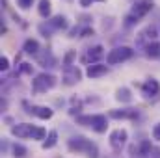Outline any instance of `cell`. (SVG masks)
Listing matches in <instances>:
<instances>
[{"label": "cell", "instance_id": "obj_2", "mask_svg": "<svg viewBox=\"0 0 160 158\" xmlns=\"http://www.w3.org/2000/svg\"><path fill=\"white\" fill-rule=\"evenodd\" d=\"M77 123L78 125H84V126H91L95 132L102 134L106 132L108 128V121H106V116L102 114H95V116H78L77 117Z\"/></svg>", "mask_w": 160, "mask_h": 158}, {"label": "cell", "instance_id": "obj_23", "mask_svg": "<svg viewBox=\"0 0 160 158\" xmlns=\"http://www.w3.org/2000/svg\"><path fill=\"white\" fill-rule=\"evenodd\" d=\"M26 153H28V151H26L24 145H21V143H15V145H13V156L15 158H24Z\"/></svg>", "mask_w": 160, "mask_h": 158}, {"label": "cell", "instance_id": "obj_11", "mask_svg": "<svg viewBox=\"0 0 160 158\" xmlns=\"http://www.w3.org/2000/svg\"><path fill=\"white\" fill-rule=\"evenodd\" d=\"M32 128H34V125L19 123V125L11 126V134L17 136V138H32Z\"/></svg>", "mask_w": 160, "mask_h": 158}, {"label": "cell", "instance_id": "obj_12", "mask_svg": "<svg viewBox=\"0 0 160 158\" xmlns=\"http://www.w3.org/2000/svg\"><path fill=\"white\" fill-rule=\"evenodd\" d=\"M112 119H136L138 117V110L134 108H125V110H110L108 114Z\"/></svg>", "mask_w": 160, "mask_h": 158}, {"label": "cell", "instance_id": "obj_25", "mask_svg": "<svg viewBox=\"0 0 160 158\" xmlns=\"http://www.w3.org/2000/svg\"><path fill=\"white\" fill-rule=\"evenodd\" d=\"M39 32L45 36V37H50L52 36V30H50V26L45 22V24H39Z\"/></svg>", "mask_w": 160, "mask_h": 158}, {"label": "cell", "instance_id": "obj_31", "mask_svg": "<svg viewBox=\"0 0 160 158\" xmlns=\"http://www.w3.org/2000/svg\"><path fill=\"white\" fill-rule=\"evenodd\" d=\"M78 34H80V37H88V36H93V28H84V30H80Z\"/></svg>", "mask_w": 160, "mask_h": 158}, {"label": "cell", "instance_id": "obj_20", "mask_svg": "<svg viewBox=\"0 0 160 158\" xmlns=\"http://www.w3.org/2000/svg\"><path fill=\"white\" fill-rule=\"evenodd\" d=\"M56 141H58V132H56V130H50L48 136H47L45 141H43V149H52V147L56 145Z\"/></svg>", "mask_w": 160, "mask_h": 158}, {"label": "cell", "instance_id": "obj_10", "mask_svg": "<svg viewBox=\"0 0 160 158\" xmlns=\"http://www.w3.org/2000/svg\"><path fill=\"white\" fill-rule=\"evenodd\" d=\"M106 73H108L106 63H93V65H88V69H86V75L89 78H99V77H104Z\"/></svg>", "mask_w": 160, "mask_h": 158}, {"label": "cell", "instance_id": "obj_30", "mask_svg": "<svg viewBox=\"0 0 160 158\" xmlns=\"http://www.w3.org/2000/svg\"><path fill=\"white\" fill-rule=\"evenodd\" d=\"M153 138L160 141V123H157V125L153 126Z\"/></svg>", "mask_w": 160, "mask_h": 158}, {"label": "cell", "instance_id": "obj_18", "mask_svg": "<svg viewBox=\"0 0 160 158\" xmlns=\"http://www.w3.org/2000/svg\"><path fill=\"white\" fill-rule=\"evenodd\" d=\"M38 11H39V15H41V17L48 19V17H50V11H52V4H50V0H39Z\"/></svg>", "mask_w": 160, "mask_h": 158}, {"label": "cell", "instance_id": "obj_19", "mask_svg": "<svg viewBox=\"0 0 160 158\" xmlns=\"http://www.w3.org/2000/svg\"><path fill=\"white\" fill-rule=\"evenodd\" d=\"M116 99H118L119 102H130V101H132V93H130L128 87H119V89L116 91Z\"/></svg>", "mask_w": 160, "mask_h": 158}, {"label": "cell", "instance_id": "obj_15", "mask_svg": "<svg viewBox=\"0 0 160 158\" xmlns=\"http://www.w3.org/2000/svg\"><path fill=\"white\" fill-rule=\"evenodd\" d=\"M28 114H34V116H38L39 119H50L54 112H52L48 106H32V108L28 110Z\"/></svg>", "mask_w": 160, "mask_h": 158}, {"label": "cell", "instance_id": "obj_9", "mask_svg": "<svg viewBox=\"0 0 160 158\" xmlns=\"http://www.w3.org/2000/svg\"><path fill=\"white\" fill-rule=\"evenodd\" d=\"M142 93L149 99V97H157L160 93V84L157 78H147L142 86Z\"/></svg>", "mask_w": 160, "mask_h": 158}, {"label": "cell", "instance_id": "obj_22", "mask_svg": "<svg viewBox=\"0 0 160 158\" xmlns=\"http://www.w3.org/2000/svg\"><path fill=\"white\" fill-rule=\"evenodd\" d=\"M151 153H153V145H151V141H149V140H143V141L140 143V155L147 156V155H151Z\"/></svg>", "mask_w": 160, "mask_h": 158}, {"label": "cell", "instance_id": "obj_24", "mask_svg": "<svg viewBox=\"0 0 160 158\" xmlns=\"http://www.w3.org/2000/svg\"><path fill=\"white\" fill-rule=\"evenodd\" d=\"M140 22V19L134 15V13H128L127 17H125V26H134V24H138Z\"/></svg>", "mask_w": 160, "mask_h": 158}, {"label": "cell", "instance_id": "obj_32", "mask_svg": "<svg viewBox=\"0 0 160 158\" xmlns=\"http://www.w3.org/2000/svg\"><path fill=\"white\" fill-rule=\"evenodd\" d=\"M73 58H75V52H69L67 56H65V67H69V65H73L71 62H73Z\"/></svg>", "mask_w": 160, "mask_h": 158}, {"label": "cell", "instance_id": "obj_34", "mask_svg": "<svg viewBox=\"0 0 160 158\" xmlns=\"http://www.w3.org/2000/svg\"><path fill=\"white\" fill-rule=\"evenodd\" d=\"M153 158H160V149H153Z\"/></svg>", "mask_w": 160, "mask_h": 158}, {"label": "cell", "instance_id": "obj_6", "mask_svg": "<svg viewBox=\"0 0 160 158\" xmlns=\"http://www.w3.org/2000/svg\"><path fill=\"white\" fill-rule=\"evenodd\" d=\"M127 138H128L127 130H123V128L114 130V132L110 134V145H112V149H114V151H121L123 145L127 143Z\"/></svg>", "mask_w": 160, "mask_h": 158}, {"label": "cell", "instance_id": "obj_4", "mask_svg": "<svg viewBox=\"0 0 160 158\" xmlns=\"http://www.w3.org/2000/svg\"><path fill=\"white\" fill-rule=\"evenodd\" d=\"M56 86V77L50 73H39L36 78L32 80V89L34 93H47Z\"/></svg>", "mask_w": 160, "mask_h": 158}, {"label": "cell", "instance_id": "obj_17", "mask_svg": "<svg viewBox=\"0 0 160 158\" xmlns=\"http://www.w3.org/2000/svg\"><path fill=\"white\" fill-rule=\"evenodd\" d=\"M145 56L147 58H158L160 56V45L157 41H149L145 45Z\"/></svg>", "mask_w": 160, "mask_h": 158}, {"label": "cell", "instance_id": "obj_28", "mask_svg": "<svg viewBox=\"0 0 160 158\" xmlns=\"http://www.w3.org/2000/svg\"><path fill=\"white\" fill-rule=\"evenodd\" d=\"M143 36H147L149 39H155V37H157V30H155V28L151 26V28H147V30L143 32Z\"/></svg>", "mask_w": 160, "mask_h": 158}, {"label": "cell", "instance_id": "obj_16", "mask_svg": "<svg viewBox=\"0 0 160 158\" xmlns=\"http://www.w3.org/2000/svg\"><path fill=\"white\" fill-rule=\"evenodd\" d=\"M22 50L24 54H30V56H38L39 54V43L36 39H26L22 45Z\"/></svg>", "mask_w": 160, "mask_h": 158}, {"label": "cell", "instance_id": "obj_7", "mask_svg": "<svg viewBox=\"0 0 160 158\" xmlns=\"http://www.w3.org/2000/svg\"><path fill=\"white\" fill-rule=\"evenodd\" d=\"M153 7H155V2H153V0H138V2L132 6L130 13H134L138 19H142V17H145Z\"/></svg>", "mask_w": 160, "mask_h": 158}, {"label": "cell", "instance_id": "obj_27", "mask_svg": "<svg viewBox=\"0 0 160 158\" xmlns=\"http://www.w3.org/2000/svg\"><path fill=\"white\" fill-rule=\"evenodd\" d=\"M17 4H19V7H22V9H28V7H32L34 0H17Z\"/></svg>", "mask_w": 160, "mask_h": 158}, {"label": "cell", "instance_id": "obj_5", "mask_svg": "<svg viewBox=\"0 0 160 158\" xmlns=\"http://www.w3.org/2000/svg\"><path fill=\"white\" fill-rule=\"evenodd\" d=\"M102 56H104V47H102V45H95V47H91V48L86 50V54L82 56V62H84V63H89V65L101 63L99 60H101Z\"/></svg>", "mask_w": 160, "mask_h": 158}, {"label": "cell", "instance_id": "obj_13", "mask_svg": "<svg viewBox=\"0 0 160 158\" xmlns=\"http://www.w3.org/2000/svg\"><path fill=\"white\" fill-rule=\"evenodd\" d=\"M47 24L50 26V30L52 32H60V30H65L69 24H67V19L63 17V15H56V17H52V19H48L47 21Z\"/></svg>", "mask_w": 160, "mask_h": 158}, {"label": "cell", "instance_id": "obj_21", "mask_svg": "<svg viewBox=\"0 0 160 158\" xmlns=\"http://www.w3.org/2000/svg\"><path fill=\"white\" fill-rule=\"evenodd\" d=\"M45 138H47V130L43 126H36L34 125V128H32V140H45Z\"/></svg>", "mask_w": 160, "mask_h": 158}, {"label": "cell", "instance_id": "obj_3", "mask_svg": "<svg viewBox=\"0 0 160 158\" xmlns=\"http://www.w3.org/2000/svg\"><path fill=\"white\" fill-rule=\"evenodd\" d=\"M132 56H134V50H132L130 47H127V45H121V47H116V48H112V50L108 52L106 63H108V65H118L121 62L130 60Z\"/></svg>", "mask_w": 160, "mask_h": 158}, {"label": "cell", "instance_id": "obj_1", "mask_svg": "<svg viewBox=\"0 0 160 158\" xmlns=\"http://www.w3.org/2000/svg\"><path fill=\"white\" fill-rule=\"evenodd\" d=\"M67 147L69 151L73 153H84L88 158H99V147L95 143H91L88 138L84 136H75L67 141Z\"/></svg>", "mask_w": 160, "mask_h": 158}, {"label": "cell", "instance_id": "obj_14", "mask_svg": "<svg viewBox=\"0 0 160 158\" xmlns=\"http://www.w3.org/2000/svg\"><path fill=\"white\" fill-rule=\"evenodd\" d=\"M38 63L41 67H56V58L50 54V50H45L43 54H38Z\"/></svg>", "mask_w": 160, "mask_h": 158}, {"label": "cell", "instance_id": "obj_8", "mask_svg": "<svg viewBox=\"0 0 160 158\" xmlns=\"http://www.w3.org/2000/svg\"><path fill=\"white\" fill-rule=\"evenodd\" d=\"M80 78H82V71L78 69V65H69L63 69V84L73 86V84L80 82Z\"/></svg>", "mask_w": 160, "mask_h": 158}, {"label": "cell", "instance_id": "obj_33", "mask_svg": "<svg viewBox=\"0 0 160 158\" xmlns=\"http://www.w3.org/2000/svg\"><path fill=\"white\" fill-rule=\"evenodd\" d=\"M21 73H32V67H30V63H22V67H21Z\"/></svg>", "mask_w": 160, "mask_h": 158}, {"label": "cell", "instance_id": "obj_26", "mask_svg": "<svg viewBox=\"0 0 160 158\" xmlns=\"http://www.w3.org/2000/svg\"><path fill=\"white\" fill-rule=\"evenodd\" d=\"M8 69H9V60L6 56H2L0 58V71H8Z\"/></svg>", "mask_w": 160, "mask_h": 158}, {"label": "cell", "instance_id": "obj_29", "mask_svg": "<svg viewBox=\"0 0 160 158\" xmlns=\"http://www.w3.org/2000/svg\"><path fill=\"white\" fill-rule=\"evenodd\" d=\"M95 2H106V0H80V6H82V7H89V6H93Z\"/></svg>", "mask_w": 160, "mask_h": 158}]
</instances>
